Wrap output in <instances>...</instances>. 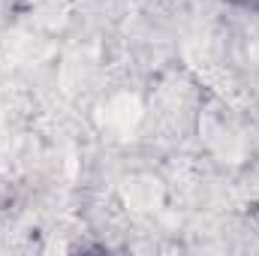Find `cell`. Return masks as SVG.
I'll return each instance as SVG.
<instances>
[{
  "mask_svg": "<svg viewBox=\"0 0 259 256\" xmlns=\"http://www.w3.org/2000/svg\"><path fill=\"white\" fill-rule=\"evenodd\" d=\"M226 3L241 6V9H256V12H259V0H226Z\"/></svg>",
  "mask_w": 259,
  "mask_h": 256,
  "instance_id": "obj_1",
  "label": "cell"
}]
</instances>
